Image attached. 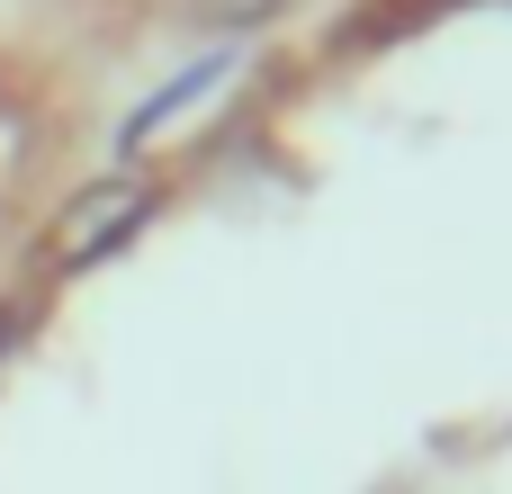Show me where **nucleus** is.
Masks as SVG:
<instances>
[{"label":"nucleus","instance_id":"f03ea898","mask_svg":"<svg viewBox=\"0 0 512 494\" xmlns=\"http://www.w3.org/2000/svg\"><path fill=\"white\" fill-rule=\"evenodd\" d=\"M198 9H207V18H225V27H243V18H261L270 0H198Z\"/></svg>","mask_w":512,"mask_h":494},{"label":"nucleus","instance_id":"f257e3e1","mask_svg":"<svg viewBox=\"0 0 512 494\" xmlns=\"http://www.w3.org/2000/svg\"><path fill=\"white\" fill-rule=\"evenodd\" d=\"M135 207H144V189H135V180L99 189L90 207H72V216H63V252H72V261H81V252H99L108 234H126V216H135Z\"/></svg>","mask_w":512,"mask_h":494}]
</instances>
